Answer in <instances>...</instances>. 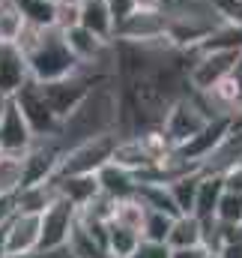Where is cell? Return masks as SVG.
I'll list each match as a JSON object with an SVG mask.
<instances>
[{
  "mask_svg": "<svg viewBox=\"0 0 242 258\" xmlns=\"http://www.w3.org/2000/svg\"><path fill=\"white\" fill-rule=\"evenodd\" d=\"M117 111H120V99H117L114 78L96 81L90 93L81 99V105L60 123V132L54 135V141L60 144V150H66L78 141L117 132Z\"/></svg>",
  "mask_w": 242,
  "mask_h": 258,
  "instance_id": "cell-1",
  "label": "cell"
},
{
  "mask_svg": "<svg viewBox=\"0 0 242 258\" xmlns=\"http://www.w3.org/2000/svg\"><path fill=\"white\" fill-rule=\"evenodd\" d=\"M15 45L21 48L27 69H30V78L33 81H57L63 75H72L78 69L75 54L69 51L66 39H63V30L57 27H36V24H27L21 27Z\"/></svg>",
  "mask_w": 242,
  "mask_h": 258,
  "instance_id": "cell-2",
  "label": "cell"
},
{
  "mask_svg": "<svg viewBox=\"0 0 242 258\" xmlns=\"http://www.w3.org/2000/svg\"><path fill=\"white\" fill-rule=\"evenodd\" d=\"M117 138H120L117 132H108V135H96V138H87V141L66 147L60 153L54 177H60V174H96L111 159Z\"/></svg>",
  "mask_w": 242,
  "mask_h": 258,
  "instance_id": "cell-3",
  "label": "cell"
},
{
  "mask_svg": "<svg viewBox=\"0 0 242 258\" xmlns=\"http://www.w3.org/2000/svg\"><path fill=\"white\" fill-rule=\"evenodd\" d=\"M39 84V81H36ZM96 81L90 78V75H84V72H72V75H63L57 81H42L39 84V90H42V96H45V102L51 105V111L57 114V120H66L78 105H81V99L90 93V87H93Z\"/></svg>",
  "mask_w": 242,
  "mask_h": 258,
  "instance_id": "cell-4",
  "label": "cell"
},
{
  "mask_svg": "<svg viewBox=\"0 0 242 258\" xmlns=\"http://www.w3.org/2000/svg\"><path fill=\"white\" fill-rule=\"evenodd\" d=\"M12 99H15L18 111L24 114V120H27L30 132H33V138H54V135L60 132L57 114L51 111V105L45 102V96H42V90H39V84H36L33 78H30Z\"/></svg>",
  "mask_w": 242,
  "mask_h": 258,
  "instance_id": "cell-5",
  "label": "cell"
},
{
  "mask_svg": "<svg viewBox=\"0 0 242 258\" xmlns=\"http://www.w3.org/2000/svg\"><path fill=\"white\" fill-rule=\"evenodd\" d=\"M75 219H78V207H75L72 201H66L63 195H57V198L39 213V249H36V252H48V249L66 246Z\"/></svg>",
  "mask_w": 242,
  "mask_h": 258,
  "instance_id": "cell-6",
  "label": "cell"
},
{
  "mask_svg": "<svg viewBox=\"0 0 242 258\" xmlns=\"http://www.w3.org/2000/svg\"><path fill=\"white\" fill-rule=\"evenodd\" d=\"M168 36V15L162 9H135L114 24V42H156Z\"/></svg>",
  "mask_w": 242,
  "mask_h": 258,
  "instance_id": "cell-7",
  "label": "cell"
},
{
  "mask_svg": "<svg viewBox=\"0 0 242 258\" xmlns=\"http://www.w3.org/2000/svg\"><path fill=\"white\" fill-rule=\"evenodd\" d=\"M39 249V213L15 210L6 222V255L9 252H36Z\"/></svg>",
  "mask_w": 242,
  "mask_h": 258,
  "instance_id": "cell-8",
  "label": "cell"
},
{
  "mask_svg": "<svg viewBox=\"0 0 242 258\" xmlns=\"http://www.w3.org/2000/svg\"><path fill=\"white\" fill-rule=\"evenodd\" d=\"M30 81V69L15 42H0V93L15 96Z\"/></svg>",
  "mask_w": 242,
  "mask_h": 258,
  "instance_id": "cell-9",
  "label": "cell"
},
{
  "mask_svg": "<svg viewBox=\"0 0 242 258\" xmlns=\"http://www.w3.org/2000/svg\"><path fill=\"white\" fill-rule=\"evenodd\" d=\"M33 141V132L27 126L24 114L18 111L15 99L9 96L3 114H0V150H12V153H24Z\"/></svg>",
  "mask_w": 242,
  "mask_h": 258,
  "instance_id": "cell-10",
  "label": "cell"
},
{
  "mask_svg": "<svg viewBox=\"0 0 242 258\" xmlns=\"http://www.w3.org/2000/svg\"><path fill=\"white\" fill-rule=\"evenodd\" d=\"M96 183H99V192L111 195L114 201H120V198H132V195L138 192V174L135 171H129V168H123L117 165L114 159H108L99 171H96Z\"/></svg>",
  "mask_w": 242,
  "mask_h": 258,
  "instance_id": "cell-11",
  "label": "cell"
},
{
  "mask_svg": "<svg viewBox=\"0 0 242 258\" xmlns=\"http://www.w3.org/2000/svg\"><path fill=\"white\" fill-rule=\"evenodd\" d=\"M81 27H87L90 33L102 36V39H114V15L108 0H81Z\"/></svg>",
  "mask_w": 242,
  "mask_h": 258,
  "instance_id": "cell-12",
  "label": "cell"
},
{
  "mask_svg": "<svg viewBox=\"0 0 242 258\" xmlns=\"http://www.w3.org/2000/svg\"><path fill=\"white\" fill-rule=\"evenodd\" d=\"M51 183L57 186V195L72 201L75 207H84L93 195L99 192L96 174H60V177H51Z\"/></svg>",
  "mask_w": 242,
  "mask_h": 258,
  "instance_id": "cell-13",
  "label": "cell"
},
{
  "mask_svg": "<svg viewBox=\"0 0 242 258\" xmlns=\"http://www.w3.org/2000/svg\"><path fill=\"white\" fill-rule=\"evenodd\" d=\"M221 192H224L221 174L200 171V183H197V195H194V210H191V216H197V219L215 216V204H218V195Z\"/></svg>",
  "mask_w": 242,
  "mask_h": 258,
  "instance_id": "cell-14",
  "label": "cell"
},
{
  "mask_svg": "<svg viewBox=\"0 0 242 258\" xmlns=\"http://www.w3.org/2000/svg\"><path fill=\"white\" fill-rule=\"evenodd\" d=\"M54 198H57V186H54L51 180H42V183L21 186V189L15 192V207L24 210V213H42Z\"/></svg>",
  "mask_w": 242,
  "mask_h": 258,
  "instance_id": "cell-15",
  "label": "cell"
},
{
  "mask_svg": "<svg viewBox=\"0 0 242 258\" xmlns=\"http://www.w3.org/2000/svg\"><path fill=\"white\" fill-rule=\"evenodd\" d=\"M171 249H182V246H200V219L191 216V213H180L174 216L171 222V231H168V240H165Z\"/></svg>",
  "mask_w": 242,
  "mask_h": 258,
  "instance_id": "cell-16",
  "label": "cell"
},
{
  "mask_svg": "<svg viewBox=\"0 0 242 258\" xmlns=\"http://www.w3.org/2000/svg\"><path fill=\"white\" fill-rule=\"evenodd\" d=\"M24 183V153L0 150V195H15Z\"/></svg>",
  "mask_w": 242,
  "mask_h": 258,
  "instance_id": "cell-17",
  "label": "cell"
},
{
  "mask_svg": "<svg viewBox=\"0 0 242 258\" xmlns=\"http://www.w3.org/2000/svg\"><path fill=\"white\" fill-rule=\"evenodd\" d=\"M197 183H200V168H194V171H185V174H180V177H174L171 183H165L180 213H191V210H194Z\"/></svg>",
  "mask_w": 242,
  "mask_h": 258,
  "instance_id": "cell-18",
  "label": "cell"
},
{
  "mask_svg": "<svg viewBox=\"0 0 242 258\" xmlns=\"http://www.w3.org/2000/svg\"><path fill=\"white\" fill-rule=\"evenodd\" d=\"M135 195L141 198V204L147 210H159V213H168V216H180V210H177V204H174V198H171L165 183H138V192Z\"/></svg>",
  "mask_w": 242,
  "mask_h": 258,
  "instance_id": "cell-19",
  "label": "cell"
},
{
  "mask_svg": "<svg viewBox=\"0 0 242 258\" xmlns=\"http://www.w3.org/2000/svg\"><path fill=\"white\" fill-rule=\"evenodd\" d=\"M141 243V234L117 225V222H108V255L111 258H129L135 252V246Z\"/></svg>",
  "mask_w": 242,
  "mask_h": 258,
  "instance_id": "cell-20",
  "label": "cell"
},
{
  "mask_svg": "<svg viewBox=\"0 0 242 258\" xmlns=\"http://www.w3.org/2000/svg\"><path fill=\"white\" fill-rule=\"evenodd\" d=\"M144 213H147V207L141 204V198H138V195H132V198H120V201H117V207H114V219H111V222L126 225V228H132V231H138V234H141Z\"/></svg>",
  "mask_w": 242,
  "mask_h": 258,
  "instance_id": "cell-21",
  "label": "cell"
},
{
  "mask_svg": "<svg viewBox=\"0 0 242 258\" xmlns=\"http://www.w3.org/2000/svg\"><path fill=\"white\" fill-rule=\"evenodd\" d=\"M24 27V15L15 0H0V42H15Z\"/></svg>",
  "mask_w": 242,
  "mask_h": 258,
  "instance_id": "cell-22",
  "label": "cell"
},
{
  "mask_svg": "<svg viewBox=\"0 0 242 258\" xmlns=\"http://www.w3.org/2000/svg\"><path fill=\"white\" fill-rule=\"evenodd\" d=\"M171 222H174V216L159 213V210H147L144 213V222H141V240L165 243L168 240V231H171Z\"/></svg>",
  "mask_w": 242,
  "mask_h": 258,
  "instance_id": "cell-23",
  "label": "cell"
},
{
  "mask_svg": "<svg viewBox=\"0 0 242 258\" xmlns=\"http://www.w3.org/2000/svg\"><path fill=\"white\" fill-rule=\"evenodd\" d=\"M24 21L36 27H54V3L48 0H15Z\"/></svg>",
  "mask_w": 242,
  "mask_h": 258,
  "instance_id": "cell-24",
  "label": "cell"
},
{
  "mask_svg": "<svg viewBox=\"0 0 242 258\" xmlns=\"http://www.w3.org/2000/svg\"><path fill=\"white\" fill-rule=\"evenodd\" d=\"M215 219L221 222H242V192L224 189L215 204Z\"/></svg>",
  "mask_w": 242,
  "mask_h": 258,
  "instance_id": "cell-25",
  "label": "cell"
},
{
  "mask_svg": "<svg viewBox=\"0 0 242 258\" xmlns=\"http://www.w3.org/2000/svg\"><path fill=\"white\" fill-rule=\"evenodd\" d=\"M81 18V0H54V27L69 30Z\"/></svg>",
  "mask_w": 242,
  "mask_h": 258,
  "instance_id": "cell-26",
  "label": "cell"
},
{
  "mask_svg": "<svg viewBox=\"0 0 242 258\" xmlns=\"http://www.w3.org/2000/svg\"><path fill=\"white\" fill-rule=\"evenodd\" d=\"M129 258H171V246L168 243H156V240H141Z\"/></svg>",
  "mask_w": 242,
  "mask_h": 258,
  "instance_id": "cell-27",
  "label": "cell"
},
{
  "mask_svg": "<svg viewBox=\"0 0 242 258\" xmlns=\"http://www.w3.org/2000/svg\"><path fill=\"white\" fill-rule=\"evenodd\" d=\"M221 180H224V189L242 192V159H239V162H233V165L221 174Z\"/></svg>",
  "mask_w": 242,
  "mask_h": 258,
  "instance_id": "cell-28",
  "label": "cell"
},
{
  "mask_svg": "<svg viewBox=\"0 0 242 258\" xmlns=\"http://www.w3.org/2000/svg\"><path fill=\"white\" fill-rule=\"evenodd\" d=\"M15 210H18V207H15V195H0V225L9 222Z\"/></svg>",
  "mask_w": 242,
  "mask_h": 258,
  "instance_id": "cell-29",
  "label": "cell"
},
{
  "mask_svg": "<svg viewBox=\"0 0 242 258\" xmlns=\"http://www.w3.org/2000/svg\"><path fill=\"white\" fill-rule=\"evenodd\" d=\"M171 258H209L203 246H182V249H171Z\"/></svg>",
  "mask_w": 242,
  "mask_h": 258,
  "instance_id": "cell-30",
  "label": "cell"
},
{
  "mask_svg": "<svg viewBox=\"0 0 242 258\" xmlns=\"http://www.w3.org/2000/svg\"><path fill=\"white\" fill-rule=\"evenodd\" d=\"M215 255L221 258H242V240H236V243H227V246H221Z\"/></svg>",
  "mask_w": 242,
  "mask_h": 258,
  "instance_id": "cell-31",
  "label": "cell"
},
{
  "mask_svg": "<svg viewBox=\"0 0 242 258\" xmlns=\"http://www.w3.org/2000/svg\"><path fill=\"white\" fill-rule=\"evenodd\" d=\"M6 255V222L0 225V258Z\"/></svg>",
  "mask_w": 242,
  "mask_h": 258,
  "instance_id": "cell-32",
  "label": "cell"
},
{
  "mask_svg": "<svg viewBox=\"0 0 242 258\" xmlns=\"http://www.w3.org/2000/svg\"><path fill=\"white\" fill-rule=\"evenodd\" d=\"M233 75H236V81H239V90H242V51H239V57H236V66H233Z\"/></svg>",
  "mask_w": 242,
  "mask_h": 258,
  "instance_id": "cell-33",
  "label": "cell"
},
{
  "mask_svg": "<svg viewBox=\"0 0 242 258\" xmlns=\"http://www.w3.org/2000/svg\"><path fill=\"white\" fill-rule=\"evenodd\" d=\"M3 258H39V252H9Z\"/></svg>",
  "mask_w": 242,
  "mask_h": 258,
  "instance_id": "cell-34",
  "label": "cell"
},
{
  "mask_svg": "<svg viewBox=\"0 0 242 258\" xmlns=\"http://www.w3.org/2000/svg\"><path fill=\"white\" fill-rule=\"evenodd\" d=\"M6 102H9V96H6V93H0V114H3V108H6Z\"/></svg>",
  "mask_w": 242,
  "mask_h": 258,
  "instance_id": "cell-35",
  "label": "cell"
},
{
  "mask_svg": "<svg viewBox=\"0 0 242 258\" xmlns=\"http://www.w3.org/2000/svg\"><path fill=\"white\" fill-rule=\"evenodd\" d=\"M209 258H221V255H215V252H209Z\"/></svg>",
  "mask_w": 242,
  "mask_h": 258,
  "instance_id": "cell-36",
  "label": "cell"
},
{
  "mask_svg": "<svg viewBox=\"0 0 242 258\" xmlns=\"http://www.w3.org/2000/svg\"><path fill=\"white\" fill-rule=\"evenodd\" d=\"M203 3H212V0H203Z\"/></svg>",
  "mask_w": 242,
  "mask_h": 258,
  "instance_id": "cell-37",
  "label": "cell"
},
{
  "mask_svg": "<svg viewBox=\"0 0 242 258\" xmlns=\"http://www.w3.org/2000/svg\"><path fill=\"white\" fill-rule=\"evenodd\" d=\"M48 3H54V0H48Z\"/></svg>",
  "mask_w": 242,
  "mask_h": 258,
  "instance_id": "cell-38",
  "label": "cell"
}]
</instances>
